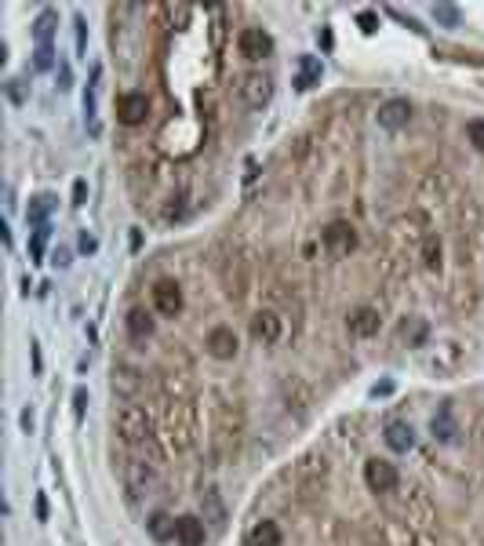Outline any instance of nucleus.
<instances>
[{
	"label": "nucleus",
	"instance_id": "f03ea898",
	"mask_svg": "<svg viewBox=\"0 0 484 546\" xmlns=\"http://www.w3.org/2000/svg\"><path fill=\"white\" fill-rule=\"evenodd\" d=\"M124 488L132 499H146L157 491V470L146 459H127L124 463Z\"/></svg>",
	"mask_w": 484,
	"mask_h": 546
},
{
	"label": "nucleus",
	"instance_id": "7ed1b4c3",
	"mask_svg": "<svg viewBox=\"0 0 484 546\" xmlns=\"http://www.w3.org/2000/svg\"><path fill=\"white\" fill-rule=\"evenodd\" d=\"M237 95L248 109H263L273 99V80L266 77V73H244L240 84H237Z\"/></svg>",
	"mask_w": 484,
	"mask_h": 546
},
{
	"label": "nucleus",
	"instance_id": "39448f33",
	"mask_svg": "<svg viewBox=\"0 0 484 546\" xmlns=\"http://www.w3.org/2000/svg\"><path fill=\"white\" fill-rule=\"evenodd\" d=\"M153 309L160 317H179L182 314V288H179V281H157L153 284Z\"/></svg>",
	"mask_w": 484,
	"mask_h": 546
},
{
	"label": "nucleus",
	"instance_id": "473e14b6",
	"mask_svg": "<svg viewBox=\"0 0 484 546\" xmlns=\"http://www.w3.org/2000/svg\"><path fill=\"white\" fill-rule=\"evenodd\" d=\"M222 15H226L222 8H212V18H215V26H212V44H215V48L222 44Z\"/></svg>",
	"mask_w": 484,
	"mask_h": 546
},
{
	"label": "nucleus",
	"instance_id": "2f4dec72",
	"mask_svg": "<svg viewBox=\"0 0 484 546\" xmlns=\"http://www.w3.org/2000/svg\"><path fill=\"white\" fill-rule=\"evenodd\" d=\"M466 135H470V142L477 146V150H484V120H470L466 124Z\"/></svg>",
	"mask_w": 484,
	"mask_h": 546
},
{
	"label": "nucleus",
	"instance_id": "c756f323",
	"mask_svg": "<svg viewBox=\"0 0 484 546\" xmlns=\"http://www.w3.org/2000/svg\"><path fill=\"white\" fill-rule=\"evenodd\" d=\"M73 33H77V51L84 55V51H88V22H84L81 15L73 18Z\"/></svg>",
	"mask_w": 484,
	"mask_h": 546
},
{
	"label": "nucleus",
	"instance_id": "72a5a7b5",
	"mask_svg": "<svg viewBox=\"0 0 484 546\" xmlns=\"http://www.w3.org/2000/svg\"><path fill=\"white\" fill-rule=\"evenodd\" d=\"M8 99L15 106H22L26 102V91H22V80H8Z\"/></svg>",
	"mask_w": 484,
	"mask_h": 546
},
{
	"label": "nucleus",
	"instance_id": "6e6552de",
	"mask_svg": "<svg viewBox=\"0 0 484 546\" xmlns=\"http://www.w3.org/2000/svg\"><path fill=\"white\" fill-rule=\"evenodd\" d=\"M379 127H386V132H401V127H408V120H412V102L408 99H389L379 106Z\"/></svg>",
	"mask_w": 484,
	"mask_h": 546
},
{
	"label": "nucleus",
	"instance_id": "58836bf2",
	"mask_svg": "<svg viewBox=\"0 0 484 546\" xmlns=\"http://www.w3.org/2000/svg\"><path fill=\"white\" fill-rule=\"evenodd\" d=\"M389 393H394V382H375V386H371V397H389Z\"/></svg>",
	"mask_w": 484,
	"mask_h": 546
},
{
	"label": "nucleus",
	"instance_id": "c03bdc74",
	"mask_svg": "<svg viewBox=\"0 0 484 546\" xmlns=\"http://www.w3.org/2000/svg\"><path fill=\"white\" fill-rule=\"evenodd\" d=\"M317 41H321V48H324V51L331 48V29H328V26H324V29L317 33Z\"/></svg>",
	"mask_w": 484,
	"mask_h": 546
},
{
	"label": "nucleus",
	"instance_id": "aec40b11",
	"mask_svg": "<svg viewBox=\"0 0 484 546\" xmlns=\"http://www.w3.org/2000/svg\"><path fill=\"white\" fill-rule=\"evenodd\" d=\"M248 546H281V528H277V521H258L248 532Z\"/></svg>",
	"mask_w": 484,
	"mask_h": 546
},
{
	"label": "nucleus",
	"instance_id": "e433bc0d",
	"mask_svg": "<svg viewBox=\"0 0 484 546\" xmlns=\"http://www.w3.org/2000/svg\"><path fill=\"white\" fill-rule=\"evenodd\" d=\"M84 200H88V182L77 178V182H73V204H84Z\"/></svg>",
	"mask_w": 484,
	"mask_h": 546
},
{
	"label": "nucleus",
	"instance_id": "c85d7f7f",
	"mask_svg": "<svg viewBox=\"0 0 484 546\" xmlns=\"http://www.w3.org/2000/svg\"><path fill=\"white\" fill-rule=\"evenodd\" d=\"M33 66H36V69H51V66H55V48H51V44H48V48H36V51H33Z\"/></svg>",
	"mask_w": 484,
	"mask_h": 546
},
{
	"label": "nucleus",
	"instance_id": "9d476101",
	"mask_svg": "<svg viewBox=\"0 0 484 546\" xmlns=\"http://www.w3.org/2000/svg\"><path fill=\"white\" fill-rule=\"evenodd\" d=\"M208 354L215 357V360H233L237 357V335H233V328H226V324H219V328H212L208 332Z\"/></svg>",
	"mask_w": 484,
	"mask_h": 546
},
{
	"label": "nucleus",
	"instance_id": "37998d69",
	"mask_svg": "<svg viewBox=\"0 0 484 546\" xmlns=\"http://www.w3.org/2000/svg\"><path fill=\"white\" fill-rule=\"evenodd\" d=\"M51 262H55V266H69V251H66V248H59V251L51 255Z\"/></svg>",
	"mask_w": 484,
	"mask_h": 546
},
{
	"label": "nucleus",
	"instance_id": "20e7f679",
	"mask_svg": "<svg viewBox=\"0 0 484 546\" xmlns=\"http://www.w3.org/2000/svg\"><path fill=\"white\" fill-rule=\"evenodd\" d=\"M321 244H324V251L331 255V259H346V255L357 248V230H353L350 223H331L321 233Z\"/></svg>",
	"mask_w": 484,
	"mask_h": 546
},
{
	"label": "nucleus",
	"instance_id": "ddd939ff",
	"mask_svg": "<svg viewBox=\"0 0 484 546\" xmlns=\"http://www.w3.org/2000/svg\"><path fill=\"white\" fill-rule=\"evenodd\" d=\"M382 437L394 451H412V444H415V430H412V423H404V419H389Z\"/></svg>",
	"mask_w": 484,
	"mask_h": 546
},
{
	"label": "nucleus",
	"instance_id": "c9c22d12",
	"mask_svg": "<svg viewBox=\"0 0 484 546\" xmlns=\"http://www.w3.org/2000/svg\"><path fill=\"white\" fill-rule=\"evenodd\" d=\"M69 88H73V73L66 62H59V91H69Z\"/></svg>",
	"mask_w": 484,
	"mask_h": 546
},
{
	"label": "nucleus",
	"instance_id": "f257e3e1",
	"mask_svg": "<svg viewBox=\"0 0 484 546\" xmlns=\"http://www.w3.org/2000/svg\"><path fill=\"white\" fill-rule=\"evenodd\" d=\"M113 426H117V433L124 437L127 444L146 441V437H150V430H153L150 415H146V408H139V405H120V408L113 412Z\"/></svg>",
	"mask_w": 484,
	"mask_h": 546
},
{
	"label": "nucleus",
	"instance_id": "f3484780",
	"mask_svg": "<svg viewBox=\"0 0 484 546\" xmlns=\"http://www.w3.org/2000/svg\"><path fill=\"white\" fill-rule=\"evenodd\" d=\"M200 510H204V521H212L215 528L226 524V503H222V496H219L215 488L200 491Z\"/></svg>",
	"mask_w": 484,
	"mask_h": 546
},
{
	"label": "nucleus",
	"instance_id": "412c9836",
	"mask_svg": "<svg viewBox=\"0 0 484 546\" xmlns=\"http://www.w3.org/2000/svg\"><path fill=\"white\" fill-rule=\"evenodd\" d=\"M127 332H132V339H150L153 335V317L146 314V309H132V314H127Z\"/></svg>",
	"mask_w": 484,
	"mask_h": 546
},
{
	"label": "nucleus",
	"instance_id": "a878e982",
	"mask_svg": "<svg viewBox=\"0 0 484 546\" xmlns=\"http://www.w3.org/2000/svg\"><path fill=\"white\" fill-rule=\"evenodd\" d=\"M164 15H167V22H172L175 29H186V26H190V18H193V8L190 4H164Z\"/></svg>",
	"mask_w": 484,
	"mask_h": 546
},
{
	"label": "nucleus",
	"instance_id": "1a4fd4ad",
	"mask_svg": "<svg viewBox=\"0 0 484 546\" xmlns=\"http://www.w3.org/2000/svg\"><path fill=\"white\" fill-rule=\"evenodd\" d=\"M146 113H150V99H146L142 91H127V95H120V102H117V117H120V124L135 127V124L146 120Z\"/></svg>",
	"mask_w": 484,
	"mask_h": 546
},
{
	"label": "nucleus",
	"instance_id": "4c0bfd02",
	"mask_svg": "<svg viewBox=\"0 0 484 546\" xmlns=\"http://www.w3.org/2000/svg\"><path fill=\"white\" fill-rule=\"evenodd\" d=\"M95 248H99L95 237H91V233H81V251H84V255H95Z\"/></svg>",
	"mask_w": 484,
	"mask_h": 546
},
{
	"label": "nucleus",
	"instance_id": "79ce46f5",
	"mask_svg": "<svg viewBox=\"0 0 484 546\" xmlns=\"http://www.w3.org/2000/svg\"><path fill=\"white\" fill-rule=\"evenodd\" d=\"M36 521H48V499L36 496Z\"/></svg>",
	"mask_w": 484,
	"mask_h": 546
},
{
	"label": "nucleus",
	"instance_id": "b1692460",
	"mask_svg": "<svg viewBox=\"0 0 484 546\" xmlns=\"http://www.w3.org/2000/svg\"><path fill=\"white\" fill-rule=\"evenodd\" d=\"M142 386V379L135 368H113V390L117 393H135Z\"/></svg>",
	"mask_w": 484,
	"mask_h": 546
},
{
	"label": "nucleus",
	"instance_id": "4468645a",
	"mask_svg": "<svg viewBox=\"0 0 484 546\" xmlns=\"http://www.w3.org/2000/svg\"><path fill=\"white\" fill-rule=\"evenodd\" d=\"M204 521L200 517H175V542L179 546H204Z\"/></svg>",
	"mask_w": 484,
	"mask_h": 546
},
{
	"label": "nucleus",
	"instance_id": "2eb2a0df",
	"mask_svg": "<svg viewBox=\"0 0 484 546\" xmlns=\"http://www.w3.org/2000/svg\"><path fill=\"white\" fill-rule=\"evenodd\" d=\"M299 73H295V88L299 91H310L313 84H321V77H324V66H321V59H313V55H299Z\"/></svg>",
	"mask_w": 484,
	"mask_h": 546
},
{
	"label": "nucleus",
	"instance_id": "9b49d317",
	"mask_svg": "<svg viewBox=\"0 0 484 546\" xmlns=\"http://www.w3.org/2000/svg\"><path fill=\"white\" fill-rule=\"evenodd\" d=\"M251 339L263 342V346L277 342L281 339V317H277L273 309H258V314L251 317Z\"/></svg>",
	"mask_w": 484,
	"mask_h": 546
},
{
	"label": "nucleus",
	"instance_id": "5701e85b",
	"mask_svg": "<svg viewBox=\"0 0 484 546\" xmlns=\"http://www.w3.org/2000/svg\"><path fill=\"white\" fill-rule=\"evenodd\" d=\"M146 528H150V536L157 542H167V539H175V521L167 517V514H153L150 521H146Z\"/></svg>",
	"mask_w": 484,
	"mask_h": 546
},
{
	"label": "nucleus",
	"instance_id": "4be33fe9",
	"mask_svg": "<svg viewBox=\"0 0 484 546\" xmlns=\"http://www.w3.org/2000/svg\"><path fill=\"white\" fill-rule=\"evenodd\" d=\"M426 335H430V328H426V321H419V317H408V321L401 324V339H404L408 346H422Z\"/></svg>",
	"mask_w": 484,
	"mask_h": 546
},
{
	"label": "nucleus",
	"instance_id": "6ab92c4d",
	"mask_svg": "<svg viewBox=\"0 0 484 546\" xmlns=\"http://www.w3.org/2000/svg\"><path fill=\"white\" fill-rule=\"evenodd\" d=\"M55 208V193H41V197H33L29 200V208H26V218H29V226H48V215Z\"/></svg>",
	"mask_w": 484,
	"mask_h": 546
},
{
	"label": "nucleus",
	"instance_id": "bb28decb",
	"mask_svg": "<svg viewBox=\"0 0 484 546\" xmlns=\"http://www.w3.org/2000/svg\"><path fill=\"white\" fill-rule=\"evenodd\" d=\"M48 237H51V226H36V230H33V237H29V255H33V262H44Z\"/></svg>",
	"mask_w": 484,
	"mask_h": 546
},
{
	"label": "nucleus",
	"instance_id": "ea45409f",
	"mask_svg": "<svg viewBox=\"0 0 484 546\" xmlns=\"http://www.w3.org/2000/svg\"><path fill=\"white\" fill-rule=\"evenodd\" d=\"M29 350H33V372L41 375V368H44V357H41V342H29Z\"/></svg>",
	"mask_w": 484,
	"mask_h": 546
},
{
	"label": "nucleus",
	"instance_id": "a19ab883",
	"mask_svg": "<svg viewBox=\"0 0 484 546\" xmlns=\"http://www.w3.org/2000/svg\"><path fill=\"white\" fill-rule=\"evenodd\" d=\"M18 423H22V430H26V433H33V412H29V408H22V415H18Z\"/></svg>",
	"mask_w": 484,
	"mask_h": 546
},
{
	"label": "nucleus",
	"instance_id": "0eeeda50",
	"mask_svg": "<svg viewBox=\"0 0 484 546\" xmlns=\"http://www.w3.org/2000/svg\"><path fill=\"white\" fill-rule=\"evenodd\" d=\"M237 48H240V55H244V59H266V55L273 51V41H270V33H266V29L248 26V29H240Z\"/></svg>",
	"mask_w": 484,
	"mask_h": 546
},
{
	"label": "nucleus",
	"instance_id": "7c9ffc66",
	"mask_svg": "<svg viewBox=\"0 0 484 546\" xmlns=\"http://www.w3.org/2000/svg\"><path fill=\"white\" fill-rule=\"evenodd\" d=\"M357 26H361V33H375L379 29V15L375 11H361L357 15Z\"/></svg>",
	"mask_w": 484,
	"mask_h": 546
},
{
	"label": "nucleus",
	"instance_id": "f8f14e48",
	"mask_svg": "<svg viewBox=\"0 0 484 546\" xmlns=\"http://www.w3.org/2000/svg\"><path fill=\"white\" fill-rule=\"evenodd\" d=\"M382 328V317H379V309H371V306H361V309H353L350 314V335H357V339H371Z\"/></svg>",
	"mask_w": 484,
	"mask_h": 546
},
{
	"label": "nucleus",
	"instance_id": "f704fd0d",
	"mask_svg": "<svg viewBox=\"0 0 484 546\" xmlns=\"http://www.w3.org/2000/svg\"><path fill=\"white\" fill-rule=\"evenodd\" d=\"M84 405H88V390L81 386V390H73V415H77V419L84 415Z\"/></svg>",
	"mask_w": 484,
	"mask_h": 546
},
{
	"label": "nucleus",
	"instance_id": "a211bd4d",
	"mask_svg": "<svg viewBox=\"0 0 484 546\" xmlns=\"http://www.w3.org/2000/svg\"><path fill=\"white\" fill-rule=\"evenodd\" d=\"M434 437H437V441H444V444H448V441H455V433H459V426H455V419H452V405H448V400H444V405L437 408V415H434Z\"/></svg>",
	"mask_w": 484,
	"mask_h": 546
},
{
	"label": "nucleus",
	"instance_id": "423d86ee",
	"mask_svg": "<svg viewBox=\"0 0 484 546\" xmlns=\"http://www.w3.org/2000/svg\"><path fill=\"white\" fill-rule=\"evenodd\" d=\"M364 484L371 491H394L397 488V466L386 459H368L364 463Z\"/></svg>",
	"mask_w": 484,
	"mask_h": 546
},
{
	"label": "nucleus",
	"instance_id": "393cba45",
	"mask_svg": "<svg viewBox=\"0 0 484 546\" xmlns=\"http://www.w3.org/2000/svg\"><path fill=\"white\" fill-rule=\"evenodd\" d=\"M434 22H437V26L455 29V26L462 22V11H459L455 4H434Z\"/></svg>",
	"mask_w": 484,
	"mask_h": 546
},
{
	"label": "nucleus",
	"instance_id": "dca6fc26",
	"mask_svg": "<svg viewBox=\"0 0 484 546\" xmlns=\"http://www.w3.org/2000/svg\"><path fill=\"white\" fill-rule=\"evenodd\" d=\"M55 29H59V11L44 8L41 15L33 18V41H36V48H48L55 41Z\"/></svg>",
	"mask_w": 484,
	"mask_h": 546
},
{
	"label": "nucleus",
	"instance_id": "cd10ccee",
	"mask_svg": "<svg viewBox=\"0 0 484 546\" xmlns=\"http://www.w3.org/2000/svg\"><path fill=\"white\" fill-rule=\"evenodd\" d=\"M422 262H426V270H441V241L437 237H426L422 241Z\"/></svg>",
	"mask_w": 484,
	"mask_h": 546
}]
</instances>
